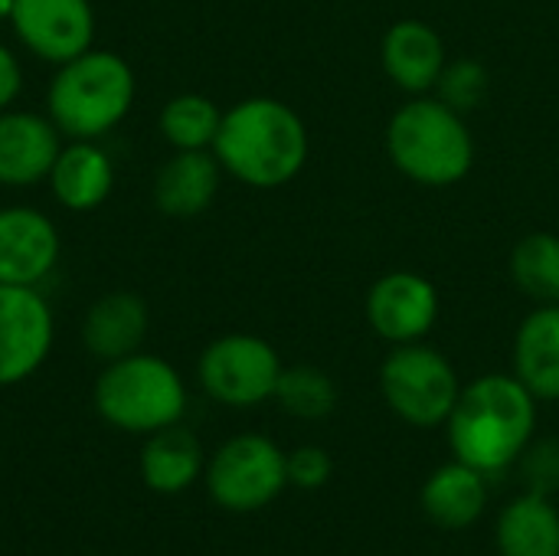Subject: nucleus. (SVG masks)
<instances>
[{
  "mask_svg": "<svg viewBox=\"0 0 559 556\" xmlns=\"http://www.w3.org/2000/svg\"><path fill=\"white\" fill-rule=\"evenodd\" d=\"M23 92V66L10 46L0 43V111L13 108Z\"/></svg>",
  "mask_w": 559,
  "mask_h": 556,
  "instance_id": "cd10ccee",
  "label": "nucleus"
},
{
  "mask_svg": "<svg viewBox=\"0 0 559 556\" xmlns=\"http://www.w3.org/2000/svg\"><path fill=\"white\" fill-rule=\"evenodd\" d=\"M521 478L527 485V492L534 495H547L554 498V492H559V442L544 439L534 442L521 452Z\"/></svg>",
  "mask_w": 559,
  "mask_h": 556,
  "instance_id": "393cba45",
  "label": "nucleus"
},
{
  "mask_svg": "<svg viewBox=\"0 0 559 556\" xmlns=\"http://www.w3.org/2000/svg\"><path fill=\"white\" fill-rule=\"evenodd\" d=\"M514 377L537 400H559V305L524 318L514 341Z\"/></svg>",
  "mask_w": 559,
  "mask_h": 556,
  "instance_id": "6ab92c4d",
  "label": "nucleus"
},
{
  "mask_svg": "<svg viewBox=\"0 0 559 556\" xmlns=\"http://www.w3.org/2000/svg\"><path fill=\"white\" fill-rule=\"evenodd\" d=\"M485 478H488L485 472H478L459 459L436 469L419 492L423 514L442 531L472 528L488 508V482Z\"/></svg>",
  "mask_w": 559,
  "mask_h": 556,
  "instance_id": "f3484780",
  "label": "nucleus"
},
{
  "mask_svg": "<svg viewBox=\"0 0 559 556\" xmlns=\"http://www.w3.org/2000/svg\"><path fill=\"white\" fill-rule=\"evenodd\" d=\"M10 26L29 56L52 66L95 46L92 0H13Z\"/></svg>",
  "mask_w": 559,
  "mask_h": 556,
  "instance_id": "9d476101",
  "label": "nucleus"
},
{
  "mask_svg": "<svg viewBox=\"0 0 559 556\" xmlns=\"http://www.w3.org/2000/svg\"><path fill=\"white\" fill-rule=\"evenodd\" d=\"M62 147L59 128L43 111H0V187H36L49 177Z\"/></svg>",
  "mask_w": 559,
  "mask_h": 556,
  "instance_id": "ddd939ff",
  "label": "nucleus"
},
{
  "mask_svg": "<svg viewBox=\"0 0 559 556\" xmlns=\"http://www.w3.org/2000/svg\"><path fill=\"white\" fill-rule=\"evenodd\" d=\"M56 203L69 213L98 210L115 190V164L98 141H66L46 177Z\"/></svg>",
  "mask_w": 559,
  "mask_h": 556,
  "instance_id": "dca6fc26",
  "label": "nucleus"
},
{
  "mask_svg": "<svg viewBox=\"0 0 559 556\" xmlns=\"http://www.w3.org/2000/svg\"><path fill=\"white\" fill-rule=\"evenodd\" d=\"M334 462L324 449L318 446H301L295 452H288V485L301 488V492H318L331 482Z\"/></svg>",
  "mask_w": 559,
  "mask_h": 556,
  "instance_id": "bb28decb",
  "label": "nucleus"
},
{
  "mask_svg": "<svg viewBox=\"0 0 559 556\" xmlns=\"http://www.w3.org/2000/svg\"><path fill=\"white\" fill-rule=\"evenodd\" d=\"M219 161L213 151H174L154 174V206L170 220L206 213L219 193Z\"/></svg>",
  "mask_w": 559,
  "mask_h": 556,
  "instance_id": "2eb2a0df",
  "label": "nucleus"
},
{
  "mask_svg": "<svg viewBox=\"0 0 559 556\" xmlns=\"http://www.w3.org/2000/svg\"><path fill=\"white\" fill-rule=\"evenodd\" d=\"M495 544L501 556H559V511L554 498L524 492L495 524Z\"/></svg>",
  "mask_w": 559,
  "mask_h": 556,
  "instance_id": "aec40b11",
  "label": "nucleus"
},
{
  "mask_svg": "<svg viewBox=\"0 0 559 556\" xmlns=\"http://www.w3.org/2000/svg\"><path fill=\"white\" fill-rule=\"evenodd\" d=\"M511 275L524 295L540 305H559V236L531 233L511 252Z\"/></svg>",
  "mask_w": 559,
  "mask_h": 556,
  "instance_id": "5701e85b",
  "label": "nucleus"
},
{
  "mask_svg": "<svg viewBox=\"0 0 559 556\" xmlns=\"http://www.w3.org/2000/svg\"><path fill=\"white\" fill-rule=\"evenodd\" d=\"M138 95L134 69L115 49H85L56 66L46 88V115L66 141H102L115 131Z\"/></svg>",
  "mask_w": 559,
  "mask_h": 556,
  "instance_id": "7ed1b4c3",
  "label": "nucleus"
},
{
  "mask_svg": "<svg viewBox=\"0 0 559 556\" xmlns=\"http://www.w3.org/2000/svg\"><path fill=\"white\" fill-rule=\"evenodd\" d=\"M383 69L403 92H429L445 69V46L423 20H400L383 36Z\"/></svg>",
  "mask_w": 559,
  "mask_h": 556,
  "instance_id": "a211bd4d",
  "label": "nucleus"
},
{
  "mask_svg": "<svg viewBox=\"0 0 559 556\" xmlns=\"http://www.w3.org/2000/svg\"><path fill=\"white\" fill-rule=\"evenodd\" d=\"M10 10H13V0H0V23H10Z\"/></svg>",
  "mask_w": 559,
  "mask_h": 556,
  "instance_id": "c85d7f7f",
  "label": "nucleus"
},
{
  "mask_svg": "<svg viewBox=\"0 0 559 556\" xmlns=\"http://www.w3.org/2000/svg\"><path fill=\"white\" fill-rule=\"evenodd\" d=\"M442 82V102L455 111H468L472 105H478V98L485 95V69L478 62H455L452 69H442L439 75Z\"/></svg>",
  "mask_w": 559,
  "mask_h": 556,
  "instance_id": "a878e982",
  "label": "nucleus"
},
{
  "mask_svg": "<svg viewBox=\"0 0 559 556\" xmlns=\"http://www.w3.org/2000/svg\"><path fill=\"white\" fill-rule=\"evenodd\" d=\"M92 400L108 426L151 436L180 423L187 410V387L174 364L138 351L105 364L95 380Z\"/></svg>",
  "mask_w": 559,
  "mask_h": 556,
  "instance_id": "39448f33",
  "label": "nucleus"
},
{
  "mask_svg": "<svg viewBox=\"0 0 559 556\" xmlns=\"http://www.w3.org/2000/svg\"><path fill=\"white\" fill-rule=\"evenodd\" d=\"M278 406L295 416V419H308V423H318V419H328L337 406V387L334 380L318 370V367H282V377H278V387H275V397Z\"/></svg>",
  "mask_w": 559,
  "mask_h": 556,
  "instance_id": "b1692460",
  "label": "nucleus"
},
{
  "mask_svg": "<svg viewBox=\"0 0 559 556\" xmlns=\"http://www.w3.org/2000/svg\"><path fill=\"white\" fill-rule=\"evenodd\" d=\"M210 498L233 511L249 514L272 505L288 488V456L259 433H242L216 449L206 465Z\"/></svg>",
  "mask_w": 559,
  "mask_h": 556,
  "instance_id": "0eeeda50",
  "label": "nucleus"
},
{
  "mask_svg": "<svg viewBox=\"0 0 559 556\" xmlns=\"http://www.w3.org/2000/svg\"><path fill=\"white\" fill-rule=\"evenodd\" d=\"M380 390L386 406L409 426L432 429L445 426L462 383L455 367L426 344H396V351L380 367Z\"/></svg>",
  "mask_w": 559,
  "mask_h": 556,
  "instance_id": "423d86ee",
  "label": "nucleus"
},
{
  "mask_svg": "<svg viewBox=\"0 0 559 556\" xmlns=\"http://www.w3.org/2000/svg\"><path fill=\"white\" fill-rule=\"evenodd\" d=\"M223 111L200 92H183L164 102L157 128L174 151H213Z\"/></svg>",
  "mask_w": 559,
  "mask_h": 556,
  "instance_id": "4be33fe9",
  "label": "nucleus"
},
{
  "mask_svg": "<svg viewBox=\"0 0 559 556\" xmlns=\"http://www.w3.org/2000/svg\"><path fill=\"white\" fill-rule=\"evenodd\" d=\"M203 472V449L197 436L183 426H167L151 433L141 449V478L157 495L187 492Z\"/></svg>",
  "mask_w": 559,
  "mask_h": 556,
  "instance_id": "412c9836",
  "label": "nucleus"
},
{
  "mask_svg": "<svg viewBox=\"0 0 559 556\" xmlns=\"http://www.w3.org/2000/svg\"><path fill=\"white\" fill-rule=\"evenodd\" d=\"M52 308L36 285L0 282V387L33 377L52 351Z\"/></svg>",
  "mask_w": 559,
  "mask_h": 556,
  "instance_id": "1a4fd4ad",
  "label": "nucleus"
},
{
  "mask_svg": "<svg viewBox=\"0 0 559 556\" xmlns=\"http://www.w3.org/2000/svg\"><path fill=\"white\" fill-rule=\"evenodd\" d=\"M386 147L393 164L426 187H449L462 180L475 161L468 125L439 98H416L403 105L386 128Z\"/></svg>",
  "mask_w": 559,
  "mask_h": 556,
  "instance_id": "20e7f679",
  "label": "nucleus"
},
{
  "mask_svg": "<svg viewBox=\"0 0 559 556\" xmlns=\"http://www.w3.org/2000/svg\"><path fill=\"white\" fill-rule=\"evenodd\" d=\"M151 328V311L147 301L134 292H108L95 298L82 318V344L85 351L102 360H121L128 354H138Z\"/></svg>",
  "mask_w": 559,
  "mask_h": 556,
  "instance_id": "4468645a",
  "label": "nucleus"
},
{
  "mask_svg": "<svg viewBox=\"0 0 559 556\" xmlns=\"http://www.w3.org/2000/svg\"><path fill=\"white\" fill-rule=\"evenodd\" d=\"M439 295L429 279L416 272H390L367 295L370 328L393 344H413L436 324Z\"/></svg>",
  "mask_w": 559,
  "mask_h": 556,
  "instance_id": "f8f14e48",
  "label": "nucleus"
},
{
  "mask_svg": "<svg viewBox=\"0 0 559 556\" xmlns=\"http://www.w3.org/2000/svg\"><path fill=\"white\" fill-rule=\"evenodd\" d=\"M56 223L36 206H0V282L39 285L59 262Z\"/></svg>",
  "mask_w": 559,
  "mask_h": 556,
  "instance_id": "9b49d317",
  "label": "nucleus"
},
{
  "mask_svg": "<svg viewBox=\"0 0 559 556\" xmlns=\"http://www.w3.org/2000/svg\"><path fill=\"white\" fill-rule=\"evenodd\" d=\"M213 154L236 180L272 190L288 184L308 161V131L295 108L278 98H242L223 111Z\"/></svg>",
  "mask_w": 559,
  "mask_h": 556,
  "instance_id": "f03ea898",
  "label": "nucleus"
},
{
  "mask_svg": "<svg viewBox=\"0 0 559 556\" xmlns=\"http://www.w3.org/2000/svg\"><path fill=\"white\" fill-rule=\"evenodd\" d=\"M197 377L223 406H259L275 397L282 360L275 347L255 334H223L200 354Z\"/></svg>",
  "mask_w": 559,
  "mask_h": 556,
  "instance_id": "6e6552de",
  "label": "nucleus"
},
{
  "mask_svg": "<svg viewBox=\"0 0 559 556\" xmlns=\"http://www.w3.org/2000/svg\"><path fill=\"white\" fill-rule=\"evenodd\" d=\"M452 456L485 475L521 459L537 429V397L508 374H488L468 387L445 423Z\"/></svg>",
  "mask_w": 559,
  "mask_h": 556,
  "instance_id": "f257e3e1",
  "label": "nucleus"
}]
</instances>
